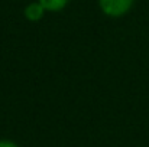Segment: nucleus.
<instances>
[{
	"label": "nucleus",
	"mask_w": 149,
	"mask_h": 147,
	"mask_svg": "<svg viewBox=\"0 0 149 147\" xmlns=\"http://www.w3.org/2000/svg\"><path fill=\"white\" fill-rule=\"evenodd\" d=\"M0 147H19L15 141L10 140H0Z\"/></svg>",
	"instance_id": "4"
},
{
	"label": "nucleus",
	"mask_w": 149,
	"mask_h": 147,
	"mask_svg": "<svg viewBox=\"0 0 149 147\" xmlns=\"http://www.w3.org/2000/svg\"><path fill=\"white\" fill-rule=\"evenodd\" d=\"M38 1L45 7V10L59 12V10H62V9L67 6V3H68L70 0H38Z\"/></svg>",
	"instance_id": "3"
},
{
	"label": "nucleus",
	"mask_w": 149,
	"mask_h": 147,
	"mask_svg": "<svg viewBox=\"0 0 149 147\" xmlns=\"http://www.w3.org/2000/svg\"><path fill=\"white\" fill-rule=\"evenodd\" d=\"M44 13H45V7L39 3V1H32L29 3L25 10H23V14L28 20L31 22H38L44 17Z\"/></svg>",
	"instance_id": "2"
},
{
	"label": "nucleus",
	"mask_w": 149,
	"mask_h": 147,
	"mask_svg": "<svg viewBox=\"0 0 149 147\" xmlns=\"http://www.w3.org/2000/svg\"><path fill=\"white\" fill-rule=\"evenodd\" d=\"M135 0H99L100 9L110 17H120L126 14L133 6Z\"/></svg>",
	"instance_id": "1"
}]
</instances>
